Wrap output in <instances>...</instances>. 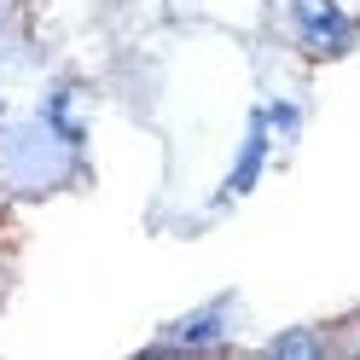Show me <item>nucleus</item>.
<instances>
[{
	"label": "nucleus",
	"instance_id": "f03ea898",
	"mask_svg": "<svg viewBox=\"0 0 360 360\" xmlns=\"http://www.w3.org/2000/svg\"><path fill=\"white\" fill-rule=\"evenodd\" d=\"M221 331H227V314H221V308H204V314H198V320L174 326L169 337H174V343H215Z\"/></svg>",
	"mask_w": 360,
	"mask_h": 360
},
{
	"label": "nucleus",
	"instance_id": "f257e3e1",
	"mask_svg": "<svg viewBox=\"0 0 360 360\" xmlns=\"http://www.w3.org/2000/svg\"><path fill=\"white\" fill-rule=\"evenodd\" d=\"M290 12H297L308 47H320V53H343L349 47V18L337 12L331 0H290Z\"/></svg>",
	"mask_w": 360,
	"mask_h": 360
},
{
	"label": "nucleus",
	"instance_id": "7ed1b4c3",
	"mask_svg": "<svg viewBox=\"0 0 360 360\" xmlns=\"http://www.w3.org/2000/svg\"><path fill=\"white\" fill-rule=\"evenodd\" d=\"M256 169H262V117H256V128H250V146H244V157H238V174H233V192H244L256 180Z\"/></svg>",
	"mask_w": 360,
	"mask_h": 360
},
{
	"label": "nucleus",
	"instance_id": "20e7f679",
	"mask_svg": "<svg viewBox=\"0 0 360 360\" xmlns=\"http://www.w3.org/2000/svg\"><path fill=\"white\" fill-rule=\"evenodd\" d=\"M320 343H314V337H302V331H290V337H279L274 343V354H314Z\"/></svg>",
	"mask_w": 360,
	"mask_h": 360
}]
</instances>
